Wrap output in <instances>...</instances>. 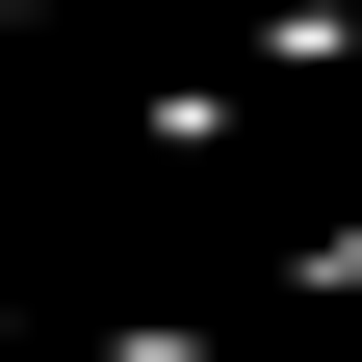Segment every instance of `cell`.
Returning <instances> with one entry per match:
<instances>
[{
	"label": "cell",
	"mask_w": 362,
	"mask_h": 362,
	"mask_svg": "<svg viewBox=\"0 0 362 362\" xmlns=\"http://www.w3.org/2000/svg\"><path fill=\"white\" fill-rule=\"evenodd\" d=\"M104 362H233V337H207V310H129V337H104Z\"/></svg>",
	"instance_id": "6da1fadb"
},
{
	"label": "cell",
	"mask_w": 362,
	"mask_h": 362,
	"mask_svg": "<svg viewBox=\"0 0 362 362\" xmlns=\"http://www.w3.org/2000/svg\"><path fill=\"white\" fill-rule=\"evenodd\" d=\"M0 26H78V0H0Z\"/></svg>",
	"instance_id": "7a4b0ae2"
},
{
	"label": "cell",
	"mask_w": 362,
	"mask_h": 362,
	"mask_svg": "<svg viewBox=\"0 0 362 362\" xmlns=\"http://www.w3.org/2000/svg\"><path fill=\"white\" fill-rule=\"evenodd\" d=\"M0 337H26V310H0Z\"/></svg>",
	"instance_id": "3957f363"
}]
</instances>
